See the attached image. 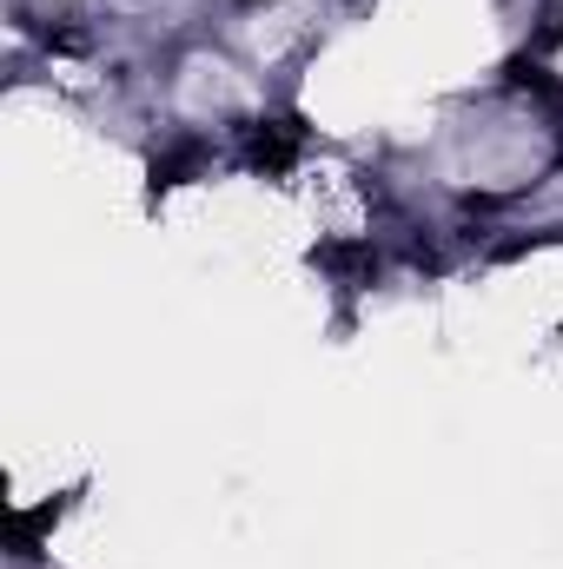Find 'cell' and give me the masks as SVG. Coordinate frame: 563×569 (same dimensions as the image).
Listing matches in <instances>:
<instances>
[{
    "label": "cell",
    "mask_w": 563,
    "mask_h": 569,
    "mask_svg": "<svg viewBox=\"0 0 563 569\" xmlns=\"http://www.w3.org/2000/svg\"><path fill=\"white\" fill-rule=\"evenodd\" d=\"M298 152H305V127H298V120H259V127L246 133V159H253L259 172H285Z\"/></svg>",
    "instance_id": "1"
},
{
    "label": "cell",
    "mask_w": 563,
    "mask_h": 569,
    "mask_svg": "<svg viewBox=\"0 0 563 569\" xmlns=\"http://www.w3.org/2000/svg\"><path fill=\"white\" fill-rule=\"evenodd\" d=\"M199 166V152L186 146V152H166V159H152V192H166V186H179L186 172Z\"/></svg>",
    "instance_id": "2"
}]
</instances>
